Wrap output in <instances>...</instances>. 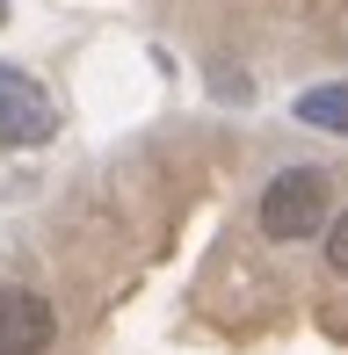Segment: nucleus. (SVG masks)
<instances>
[{
    "label": "nucleus",
    "mask_w": 348,
    "mask_h": 355,
    "mask_svg": "<svg viewBox=\"0 0 348 355\" xmlns=\"http://www.w3.org/2000/svg\"><path fill=\"white\" fill-rule=\"evenodd\" d=\"M327 225V174L320 167H283L261 189V232L268 239H312Z\"/></svg>",
    "instance_id": "obj_1"
},
{
    "label": "nucleus",
    "mask_w": 348,
    "mask_h": 355,
    "mask_svg": "<svg viewBox=\"0 0 348 355\" xmlns=\"http://www.w3.org/2000/svg\"><path fill=\"white\" fill-rule=\"evenodd\" d=\"M51 123H58L51 94L22 66H0V145H37V138H51Z\"/></svg>",
    "instance_id": "obj_2"
},
{
    "label": "nucleus",
    "mask_w": 348,
    "mask_h": 355,
    "mask_svg": "<svg viewBox=\"0 0 348 355\" xmlns=\"http://www.w3.org/2000/svg\"><path fill=\"white\" fill-rule=\"evenodd\" d=\"M51 334H58V319H51V304L37 290L0 283V355H44Z\"/></svg>",
    "instance_id": "obj_3"
},
{
    "label": "nucleus",
    "mask_w": 348,
    "mask_h": 355,
    "mask_svg": "<svg viewBox=\"0 0 348 355\" xmlns=\"http://www.w3.org/2000/svg\"><path fill=\"white\" fill-rule=\"evenodd\" d=\"M297 116H305V123H320V131H341V138H348V80L297 94Z\"/></svg>",
    "instance_id": "obj_4"
},
{
    "label": "nucleus",
    "mask_w": 348,
    "mask_h": 355,
    "mask_svg": "<svg viewBox=\"0 0 348 355\" xmlns=\"http://www.w3.org/2000/svg\"><path fill=\"white\" fill-rule=\"evenodd\" d=\"M327 261H334V276H348V211L327 225Z\"/></svg>",
    "instance_id": "obj_5"
}]
</instances>
